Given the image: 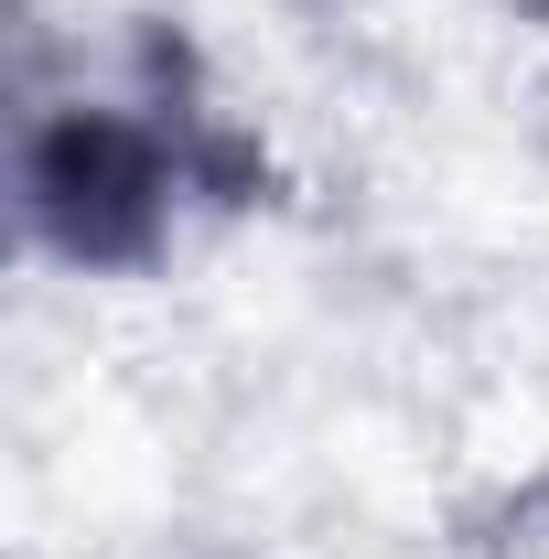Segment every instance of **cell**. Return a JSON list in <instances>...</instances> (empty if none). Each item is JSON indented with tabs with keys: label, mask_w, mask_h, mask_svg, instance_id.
<instances>
[{
	"label": "cell",
	"mask_w": 549,
	"mask_h": 559,
	"mask_svg": "<svg viewBox=\"0 0 549 559\" xmlns=\"http://www.w3.org/2000/svg\"><path fill=\"white\" fill-rule=\"evenodd\" d=\"M151 97H33V130H22V183H33V226L75 248V259H140L173 205H184V183H195V162H184V130L162 140L140 119Z\"/></svg>",
	"instance_id": "obj_1"
},
{
	"label": "cell",
	"mask_w": 549,
	"mask_h": 559,
	"mask_svg": "<svg viewBox=\"0 0 549 559\" xmlns=\"http://www.w3.org/2000/svg\"><path fill=\"white\" fill-rule=\"evenodd\" d=\"M528 11H549V0H528Z\"/></svg>",
	"instance_id": "obj_2"
}]
</instances>
